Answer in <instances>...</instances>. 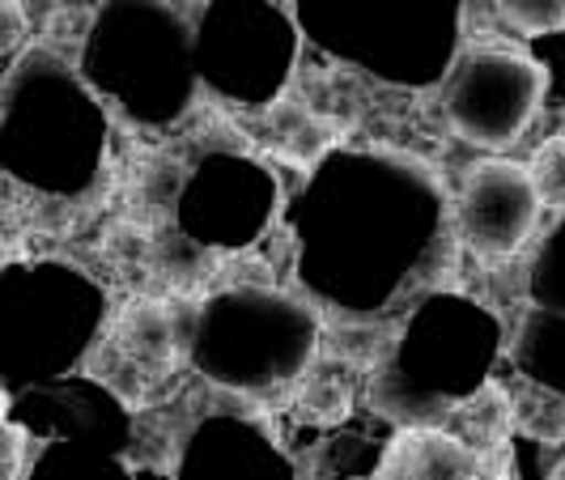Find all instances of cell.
<instances>
[{
	"instance_id": "11",
	"label": "cell",
	"mask_w": 565,
	"mask_h": 480,
	"mask_svg": "<svg viewBox=\"0 0 565 480\" xmlns=\"http://www.w3.org/2000/svg\"><path fill=\"white\" fill-rule=\"evenodd\" d=\"M4 442H9V477L18 472V455H22V434H18V425L9 422V429H4Z\"/></svg>"
},
{
	"instance_id": "3",
	"label": "cell",
	"mask_w": 565,
	"mask_h": 480,
	"mask_svg": "<svg viewBox=\"0 0 565 480\" xmlns=\"http://www.w3.org/2000/svg\"><path fill=\"white\" fill-rule=\"evenodd\" d=\"M481 472V455L477 447H463L451 434L438 429H408L387 447V459L379 463V477H477Z\"/></svg>"
},
{
	"instance_id": "8",
	"label": "cell",
	"mask_w": 565,
	"mask_h": 480,
	"mask_svg": "<svg viewBox=\"0 0 565 480\" xmlns=\"http://www.w3.org/2000/svg\"><path fill=\"white\" fill-rule=\"evenodd\" d=\"M519 30L540 34V30L565 26V0H493Z\"/></svg>"
},
{
	"instance_id": "10",
	"label": "cell",
	"mask_w": 565,
	"mask_h": 480,
	"mask_svg": "<svg viewBox=\"0 0 565 480\" xmlns=\"http://www.w3.org/2000/svg\"><path fill=\"white\" fill-rule=\"evenodd\" d=\"M0 9H4V52H13L22 43V9L18 0H4Z\"/></svg>"
},
{
	"instance_id": "9",
	"label": "cell",
	"mask_w": 565,
	"mask_h": 480,
	"mask_svg": "<svg viewBox=\"0 0 565 480\" xmlns=\"http://www.w3.org/2000/svg\"><path fill=\"white\" fill-rule=\"evenodd\" d=\"M302 417H311V422L349 417V387L340 378H311L302 392Z\"/></svg>"
},
{
	"instance_id": "5",
	"label": "cell",
	"mask_w": 565,
	"mask_h": 480,
	"mask_svg": "<svg viewBox=\"0 0 565 480\" xmlns=\"http://www.w3.org/2000/svg\"><path fill=\"white\" fill-rule=\"evenodd\" d=\"M268 137L277 145V153L289 162H315L328 153V145L337 141V128L328 119H319L311 107H298V103H277L268 111Z\"/></svg>"
},
{
	"instance_id": "4",
	"label": "cell",
	"mask_w": 565,
	"mask_h": 480,
	"mask_svg": "<svg viewBox=\"0 0 565 480\" xmlns=\"http://www.w3.org/2000/svg\"><path fill=\"white\" fill-rule=\"evenodd\" d=\"M115 353L119 366L137 370V374H167L174 366L179 353V319L170 314V307L158 302H137L128 307L119 328H115Z\"/></svg>"
},
{
	"instance_id": "12",
	"label": "cell",
	"mask_w": 565,
	"mask_h": 480,
	"mask_svg": "<svg viewBox=\"0 0 565 480\" xmlns=\"http://www.w3.org/2000/svg\"><path fill=\"white\" fill-rule=\"evenodd\" d=\"M553 477H557V480H565V459H562V463H557V468H553Z\"/></svg>"
},
{
	"instance_id": "6",
	"label": "cell",
	"mask_w": 565,
	"mask_h": 480,
	"mask_svg": "<svg viewBox=\"0 0 565 480\" xmlns=\"http://www.w3.org/2000/svg\"><path fill=\"white\" fill-rule=\"evenodd\" d=\"M459 422L468 429V438L481 447V451H498L510 438V425H514V413H510V399L502 387H481L477 396L459 408Z\"/></svg>"
},
{
	"instance_id": "1",
	"label": "cell",
	"mask_w": 565,
	"mask_h": 480,
	"mask_svg": "<svg viewBox=\"0 0 565 480\" xmlns=\"http://www.w3.org/2000/svg\"><path fill=\"white\" fill-rule=\"evenodd\" d=\"M540 103V73L532 60L507 47H477L455 68L447 89V119L468 145L502 149L532 124Z\"/></svg>"
},
{
	"instance_id": "2",
	"label": "cell",
	"mask_w": 565,
	"mask_h": 480,
	"mask_svg": "<svg viewBox=\"0 0 565 480\" xmlns=\"http://www.w3.org/2000/svg\"><path fill=\"white\" fill-rule=\"evenodd\" d=\"M544 209L532 174L514 162H481L468 170L459 196V234L481 259H507L536 230Z\"/></svg>"
},
{
	"instance_id": "7",
	"label": "cell",
	"mask_w": 565,
	"mask_h": 480,
	"mask_svg": "<svg viewBox=\"0 0 565 480\" xmlns=\"http://www.w3.org/2000/svg\"><path fill=\"white\" fill-rule=\"evenodd\" d=\"M527 174H532V183H536L540 204H548V209H565V141L544 145L536 158H532Z\"/></svg>"
}]
</instances>
